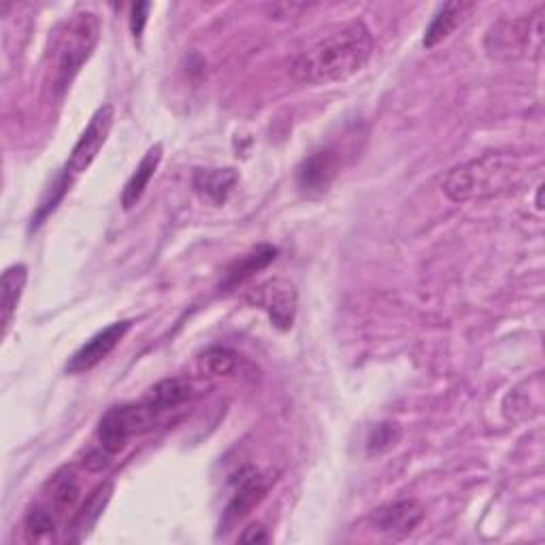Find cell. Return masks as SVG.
Here are the masks:
<instances>
[{
	"label": "cell",
	"mask_w": 545,
	"mask_h": 545,
	"mask_svg": "<svg viewBox=\"0 0 545 545\" xmlns=\"http://www.w3.org/2000/svg\"><path fill=\"white\" fill-rule=\"evenodd\" d=\"M373 54V35L365 22L333 32L292 62V77L307 86H328L362 71Z\"/></svg>",
	"instance_id": "1"
},
{
	"label": "cell",
	"mask_w": 545,
	"mask_h": 545,
	"mask_svg": "<svg viewBox=\"0 0 545 545\" xmlns=\"http://www.w3.org/2000/svg\"><path fill=\"white\" fill-rule=\"evenodd\" d=\"M526 175L518 156L484 154L454 167L443 181V192L454 203L484 201L516 188Z\"/></svg>",
	"instance_id": "2"
},
{
	"label": "cell",
	"mask_w": 545,
	"mask_h": 545,
	"mask_svg": "<svg viewBox=\"0 0 545 545\" xmlns=\"http://www.w3.org/2000/svg\"><path fill=\"white\" fill-rule=\"evenodd\" d=\"M98 37H101V20L90 11L75 13L64 24L54 45L52 90L58 98L69 90L81 66L90 60L94 47L98 45Z\"/></svg>",
	"instance_id": "3"
},
{
	"label": "cell",
	"mask_w": 545,
	"mask_h": 545,
	"mask_svg": "<svg viewBox=\"0 0 545 545\" xmlns=\"http://www.w3.org/2000/svg\"><path fill=\"white\" fill-rule=\"evenodd\" d=\"M543 15L537 7L520 20H499L486 35V52L497 60L539 58L543 52Z\"/></svg>",
	"instance_id": "4"
},
{
	"label": "cell",
	"mask_w": 545,
	"mask_h": 545,
	"mask_svg": "<svg viewBox=\"0 0 545 545\" xmlns=\"http://www.w3.org/2000/svg\"><path fill=\"white\" fill-rule=\"evenodd\" d=\"M154 411L143 405H118L111 407L98 422V443L107 456L120 454L130 437L152 431L156 424Z\"/></svg>",
	"instance_id": "5"
},
{
	"label": "cell",
	"mask_w": 545,
	"mask_h": 545,
	"mask_svg": "<svg viewBox=\"0 0 545 545\" xmlns=\"http://www.w3.org/2000/svg\"><path fill=\"white\" fill-rule=\"evenodd\" d=\"M113 120H115V109L111 105H103L96 109L90 124L86 126L84 132H81L79 141L71 150L69 160H66V167H64L66 175L77 179L81 173H86L92 167V162L96 160L98 154H101V150L109 139Z\"/></svg>",
	"instance_id": "6"
},
{
	"label": "cell",
	"mask_w": 545,
	"mask_h": 545,
	"mask_svg": "<svg viewBox=\"0 0 545 545\" xmlns=\"http://www.w3.org/2000/svg\"><path fill=\"white\" fill-rule=\"evenodd\" d=\"M250 303L267 311L273 326L279 330H290L296 318V305H299V296L296 290L286 279H269L262 286H258L250 294Z\"/></svg>",
	"instance_id": "7"
},
{
	"label": "cell",
	"mask_w": 545,
	"mask_h": 545,
	"mask_svg": "<svg viewBox=\"0 0 545 545\" xmlns=\"http://www.w3.org/2000/svg\"><path fill=\"white\" fill-rule=\"evenodd\" d=\"M341 171V158L335 147H322V150L309 154L299 171H296V186L305 196H322Z\"/></svg>",
	"instance_id": "8"
},
{
	"label": "cell",
	"mask_w": 545,
	"mask_h": 545,
	"mask_svg": "<svg viewBox=\"0 0 545 545\" xmlns=\"http://www.w3.org/2000/svg\"><path fill=\"white\" fill-rule=\"evenodd\" d=\"M130 328H132L130 320L115 322V324L103 328L101 333H96L86 345H81V348L69 358V362H66V373H71V375L86 373V371L94 369L96 365H101V362L115 348H118L120 341L126 337Z\"/></svg>",
	"instance_id": "9"
},
{
	"label": "cell",
	"mask_w": 545,
	"mask_h": 545,
	"mask_svg": "<svg viewBox=\"0 0 545 545\" xmlns=\"http://www.w3.org/2000/svg\"><path fill=\"white\" fill-rule=\"evenodd\" d=\"M422 520H424V507L414 499L384 505L371 516V524L375 531L390 539H403L411 535L420 526Z\"/></svg>",
	"instance_id": "10"
},
{
	"label": "cell",
	"mask_w": 545,
	"mask_h": 545,
	"mask_svg": "<svg viewBox=\"0 0 545 545\" xmlns=\"http://www.w3.org/2000/svg\"><path fill=\"white\" fill-rule=\"evenodd\" d=\"M267 492H269V477H264L256 471L252 473H247L237 492H235V497L230 499L228 507H226V514H224V520H222V526H224V533L230 531V528H233L237 522H241L247 514H250V511L267 497Z\"/></svg>",
	"instance_id": "11"
},
{
	"label": "cell",
	"mask_w": 545,
	"mask_h": 545,
	"mask_svg": "<svg viewBox=\"0 0 545 545\" xmlns=\"http://www.w3.org/2000/svg\"><path fill=\"white\" fill-rule=\"evenodd\" d=\"M192 392H194V388H192L190 379L169 377V379H162V382H158L156 386L147 390V394L143 396V405H147L156 416H160V414H164V411L184 405L192 396Z\"/></svg>",
	"instance_id": "12"
},
{
	"label": "cell",
	"mask_w": 545,
	"mask_h": 545,
	"mask_svg": "<svg viewBox=\"0 0 545 545\" xmlns=\"http://www.w3.org/2000/svg\"><path fill=\"white\" fill-rule=\"evenodd\" d=\"M26 282L28 269L24 264H11L3 273V279H0V324H3V335H7L15 311H18Z\"/></svg>",
	"instance_id": "13"
},
{
	"label": "cell",
	"mask_w": 545,
	"mask_h": 545,
	"mask_svg": "<svg viewBox=\"0 0 545 545\" xmlns=\"http://www.w3.org/2000/svg\"><path fill=\"white\" fill-rule=\"evenodd\" d=\"M160 162H162V143H156L150 147V150H147V154L141 158L135 173H132L130 179L126 181L124 192H122V207L124 209H132L141 201V196L145 194L147 186H150V181L156 175Z\"/></svg>",
	"instance_id": "14"
},
{
	"label": "cell",
	"mask_w": 545,
	"mask_h": 545,
	"mask_svg": "<svg viewBox=\"0 0 545 545\" xmlns=\"http://www.w3.org/2000/svg\"><path fill=\"white\" fill-rule=\"evenodd\" d=\"M237 181L239 175L235 169H201L194 173V190L213 205H224Z\"/></svg>",
	"instance_id": "15"
},
{
	"label": "cell",
	"mask_w": 545,
	"mask_h": 545,
	"mask_svg": "<svg viewBox=\"0 0 545 545\" xmlns=\"http://www.w3.org/2000/svg\"><path fill=\"white\" fill-rule=\"evenodd\" d=\"M473 9V3H448V5H443L437 13H435V18L433 22L428 24L426 32H424V41L422 45L426 49H433L437 47L441 41L448 39L452 32L465 22L467 18V13Z\"/></svg>",
	"instance_id": "16"
},
{
	"label": "cell",
	"mask_w": 545,
	"mask_h": 545,
	"mask_svg": "<svg viewBox=\"0 0 545 545\" xmlns=\"http://www.w3.org/2000/svg\"><path fill=\"white\" fill-rule=\"evenodd\" d=\"M111 490H113L111 484H103L90 494L88 501L79 509V514L75 516L71 524V533H73V537H69L71 541H81L90 533V528L98 522V518L103 516V509L107 507L111 499Z\"/></svg>",
	"instance_id": "17"
},
{
	"label": "cell",
	"mask_w": 545,
	"mask_h": 545,
	"mask_svg": "<svg viewBox=\"0 0 545 545\" xmlns=\"http://www.w3.org/2000/svg\"><path fill=\"white\" fill-rule=\"evenodd\" d=\"M277 250L271 245H258L254 252L247 254L245 258L237 260L233 267L226 271V282L224 288H235L237 284H243L245 279H250L254 273L267 269L269 264L275 260Z\"/></svg>",
	"instance_id": "18"
},
{
	"label": "cell",
	"mask_w": 545,
	"mask_h": 545,
	"mask_svg": "<svg viewBox=\"0 0 545 545\" xmlns=\"http://www.w3.org/2000/svg\"><path fill=\"white\" fill-rule=\"evenodd\" d=\"M79 482L71 469H62L60 473L54 475L52 480V497H49V509L54 511V514H66V511H71L75 507V503L79 501Z\"/></svg>",
	"instance_id": "19"
},
{
	"label": "cell",
	"mask_w": 545,
	"mask_h": 545,
	"mask_svg": "<svg viewBox=\"0 0 545 545\" xmlns=\"http://www.w3.org/2000/svg\"><path fill=\"white\" fill-rule=\"evenodd\" d=\"M26 533L30 539H41L56 531V514L47 505H35L24 520Z\"/></svg>",
	"instance_id": "20"
},
{
	"label": "cell",
	"mask_w": 545,
	"mask_h": 545,
	"mask_svg": "<svg viewBox=\"0 0 545 545\" xmlns=\"http://www.w3.org/2000/svg\"><path fill=\"white\" fill-rule=\"evenodd\" d=\"M403 431H401V426L399 424H394V422H382V424H377L373 431L369 433V439H367V450L369 454H384L388 452L390 448H394L396 443H399Z\"/></svg>",
	"instance_id": "21"
},
{
	"label": "cell",
	"mask_w": 545,
	"mask_h": 545,
	"mask_svg": "<svg viewBox=\"0 0 545 545\" xmlns=\"http://www.w3.org/2000/svg\"><path fill=\"white\" fill-rule=\"evenodd\" d=\"M239 365V356L228 348H211L203 356V367L211 375H228Z\"/></svg>",
	"instance_id": "22"
},
{
	"label": "cell",
	"mask_w": 545,
	"mask_h": 545,
	"mask_svg": "<svg viewBox=\"0 0 545 545\" xmlns=\"http://www.w3.org/2000/svg\"><path fill=\"white\" fill-rule=\"evenodd\" d=\"M150 9H152L150 3L132 5V11H130V30H132V37H135L137 41H141V37H143L147 18H150Z\"/></svg>",
	"instance_id": "23"
},
{
	"label": "cell",
	"mask_w": 545,
	"mask_h": 545,
	"mask_svg": "<svg viewBox=\"0 0 545 545\" xmlns=\"http://www.w3.org/2000/svg\"><path fill=\"white\" fill-rule=\"evenodd\" d=\"M239 539L245 543H256V541H269V535H267V531H264L262 524H250L239 535Z\"/></svg>",
	"instance_id": "24"
},
{
	"label": "cell",
	"mask_w": 545,
	"mask_h": 545,
	"mask_svg": "<svg viewBox=\"0 0 545 545\" xmlns=\"http://www.w3.org/2000/svg\"><path fill=\"white\" fill-rule=\"evenodd\" d=\"M537 209L541 211L543 209V186H539V190H537Z\"/></svg>",
	"instance_id": "25"
}]
</instances>
